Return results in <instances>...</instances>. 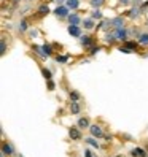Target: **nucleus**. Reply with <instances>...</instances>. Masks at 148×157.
<instances>
[{
	"mask_svg": "<svg viewBox=\"0 0 148 157\" xmlns=\"http://www.w3.org/2000/svg\"><path fill=\"white\" fill-rule=\"evenodd\" d=\"M6 52V40H5V36H2V40H0V54H3Z\"/></svg>",
	"mask_w": 148,
	"mask_h": 157,
	"instance_id": "obj_30",
	"label": "nucleus"
},
{
	"mask_svg": "<svg viewBox=\"0 0 148 157\" xmlns=\"http://www.w3.org/2000/svg\"><path fill=\"white\" fill-rule=\"evenodd\" d=\"M115 157H121V155H115Z\"/></svg>",
	"mask_w": 148,
	"mask_h": 157,
	"instance_id": "obj_41",
	"label": "nucleus"
},
{
	"mask_svg": "<svg viewBox=\"0 0 148 157\" xmlns=\"http://www.w3.org/2000/svg\"><path fill=\"white\" fill-rule=\"evenodd\" d=\"M132 0H118V3L119 5H123V6H127V5H131Z\"/></svg>",
	"mask_w": 148,
	"mask_h": 157,
	"instance_id": "obj_38",
	"label": "nucleus"
},
{
	"mask_svg": "<svg viewBox=\"0 0 148 157\" xmlns=\"http://www.w3.org/2000/svg\"><path fill=\"white\" fill-rule=\"evenodd\" d=\"M16 29H18V32H19V33H26V32H29V24H27L26 19H21L19 22H18Z\"/></svg>",
	"mask_w": 148,
	"mask_h": 157,
	"instance_id": "obj_15",
	"label": "nucleus"
},
{
	"mask_svg": "<svg viewBox=\"0 0 148 157\" xmlns=\"http://www.w3.org/2000/svg\"><path fill=\"white\" fill-rule=\"evenodd\" d=\"M27 35H29L30 38H37V36H38V29H35V27L32 29V27H30L29 32H27Z\"/></svg>",
	"mask_w": 148,
	"mask_h": 157,
	"instance_id": "obj_32",
	"label": "nucleus"
},
{
	"mask_svg": "<svg viewBox=\"0 0 148 157\" xmlns=\"http://www.w3.org/2000/svg\"><path fill=\"white\" fill-rule=\"evenodd\" d=\"M53 13H54V16H56L58 19H67L69 14H70V8L67 5H58L53 10Z\"/></svg>",
	"mask_w": 148,
	"mask_h": 157,
	"instance_id": "obj_1",
	"label": "nucleus"
},
{
	"mask_svg": "<svg viewBox=\"0 0 148 157\" xmlns=\"http://www.w3.org/2000/svg\"><path fill=\"white\" fill-rule=\"evenodd\" d=\"M85 141H86V144H89L91 147H94V149H99V143H97V140H94V136H89V138H85Z\"/></svg>",
	"mask_w": 148,
	"mask_h": 157,
	"instance_id": "obj_25",
	"label": "nucleus"
},
{
	"mask_svg": "<svg viewBox=\"0 0 148 157\" xmlns=\"http://www.w3.org/2000/svg\"><path fill=\"white\" fill-rule=\"evenodd\" d=\"M32 49H34V52L37 54V56H40V57H42L43 60H46V59L50 57L48 54L45 52V49H43V46H38V44H32Z\"/></svg>",
	"mask_w": 148,
	"mask_h": 157,
	"instance_id": "obj_10",
	"label": "nucleus"
},
{
	"mask_svg": "<svg viewBox=\"0 0 148 157\" xmlns=\"http://www.w3.org/2000/svg\"><path fill=\"white\" fill-rule=\"evenodd\" d=\"M89 16L92 17V19H96V21H102L104 19V13H102L100 8H92V11H91Z\"/></svg>",
	"mask_w": 148,
	"mask_h": 157,
	"instance_id": "obj_14",
	"label": "nucleus"
},
{
	"mask_svg": "<svg viewBox=\"0 0 148 157\" xmlns=\"http://www.w3.org/2000/svg\"><path fill=\"white\" fill-rule=\"evenodd\" d=\"M67 32H69V35H70V36H73V38H80V36L83 35L81 25H72V24H69Z\"/></svg>",
	"mask_w": 148,
	"mask_h": 157,
	"instance_id": "obj_5",
	"label": "nucleus"
},
{
	"mask_svg": "<svg viewBox=\"0 0 148 157\" xmlns=\"http://www.w3.org/2000/svg\"><path fill=\"white\" fill-rule=\"evenodd\" d=\"M80 2H81V0H67L66 5L70 8V10H78V8H80Z\"/></svg>",
	"mask_w": 148,
	"mask_h": 157,
	"instance_id": "obj_24",
	"label": "nucleus"
},
{
	"mask_svg": "<svg viewBox=\"0 0 148 157\" xmlns=\"http://www.w3.org/2000/svg\"><path fill=\"white\" fill-rule=\"evenodd\" d=\"M145 25H146V29H148V21H146V24H145Z\"/></svg>",
	"mask_w": 148,
	"mask_h": 157,
	"instance_id": "obj_40",
	"label": "nucleus"
},
{
	"mask_svg": "<svg viewBox=\"0 0 148 157\" xmlns=\"http://www.w3.org/2000/svg\"><path fill=\"white\" fill-rule=\"evenodd\" d=\"M89 132H91V135L94 136V138H100V136H104L102 127L97 125V124H91V125H89Z\"/></svg>",
	"mask_w": 148,
	"mask_h": 157,
	"instance_id": "obj_8",
	"label": "nucleus"
},
{
	"mask_svg": "<svg viewBox=\"0 0 148 157\" xmlns=\"http://www.w3.org/2000/svg\"><path fill=\"white\" fill-rule=\"evenodd\" d=\"M67 21H69V24H72V25H81V22H83L81 16H80L78 13H70L69 17H67Z\"/></svg>",
	"mask_w": 148,
	"mask_h": 157,
	"instance_id": "obj_9",
	"label": "nucleus"
},
{
	"mask_svg": "<svg viewBox=\"0 0 148 157\" xmlns=\"http://www.w3.org/2000/svg\"><path fill=\"white\" fill-rule=\"evenodd\" d=\"M77 125H78L80 128H89L91 122H89V119H88V117H80V119H78V122H77Z\"/></svg>",
	"mask_w": 148,
	"mask_h": 157,
	"instance_id": "obj_23",
	"label": "nucleus"
},
{
	"mask_svg": "<svg viewBox=\"0 0 148 157\" xmlns=\"http://www.w3.org/2000/svg\"><path fill=\"white\" fill-rule=\"evenodd\" d=\"M146 157H148V155H146Z\"/></svg>",
	"mask_w": 148,
	"mask_h": 157,
	"instance_id": "obj_43",
	"label": "nucleus"
},
{
	"mask_svg": "<svg viewBox=\"0 0 148 157\" xmlns=\"http://www.w3.org/2000/svg\"><path fill=\"white\" fill-rule=\"evenodd\" d=\"M118 51H119V52H124V54H132V51H131V49H127L124 44H121V46H119V48H118Z\"/></svg>",
	"mask_w": 148,
	"mask_h": 157,
	"instance_id": "obj_35",
	"label": "nucleus"
},
{
	"mask_svg": "<svg viewBox=\"0 0 148 157\" xmlns=\"http://www.w3.org/2000/svg\"><path fill=\"white\" fill-rule=\"evenodd\" d=\"M96 29L97 30H108V29H112V19H102L97 25H96Z\"/></svg>",
	"mask_w": 148,
	"mask_h": 157,
	"instance_id": "obj_11",
	"label": "nucleus"
},
{
	"mask_svg": "<svg viewBox=\"0 0 148 157\" xmlns=\"http://www.w3.org/2000/svg\"><path fill=\"white\" fill-rule=\"evenodd\" d=\"M19 157H22V155H19Z\"/></svg>",
	"mask_w": 148,
	"mask_h": 157,
	"instance_id": "obj_42",
	"label": "nucleus"
},
{
	"mask_svg": "<svg viewBox=\"0 0 148 157\" xmlns=\"http://www.w3.org/2000/svg\"><path fill=\"white\" fill-rule=\"evenodd\" d=\"M70 113H72V114H80V113H81L80 101H70Z\"/></svg>",
	"mask_w": 148,
	"mask_h": 157,
	"instance_id": "obj_17",
	"label": "nucleus"
},
{
	"mask_svg": "<svg viewBox=\"0 0 148 157\" xmlns=\"http://www.w3.org/2000/svg\"><path fill=\"white\" fill-rule=\"evenodd\" d=\"M112 27L113 29L126 27V16H115V17H112Z\"/></svg>",
	"mask_w": 148,
	"mask_h": 157,
	"instance_id": "obj_6",
	"label": "nucleus"
},
{
	"mask_svg": "<svg viewBox=\"0 0 148 157\" xmlns=\"http://www.w3.org/2000/svg\"><path fill=\"white\" fill-rule=\"evenodd\" d=\"M46 86H48V90H54L56 89V82H54L53 79H48L46 81Z\"/></svg>",
	"mask_w": 148,
	"mask_h": 157,
	"instance_id": "obj_34",
	"label": "nucleus"
},
{
	"mask_svg": "<svg viewBox=\"0 0 148 157\" xmlns=\"http://www.w3.org/2000/svg\"><path fill=\"white\" fill-rule=\"evenodd\" d=\"M131 155L132 157H146V151L143 149V147H132L131 149Z\"/></svg>",
	"mask_w": 148,
	"mask_h": 157,
	"instance_id": "obj_16",
	"label": "nucleus"
},
{
	"mask_svg": "<svg viewBox=\"0 0 148 157\" xmlns=\"http://www.w3.org/2000/svg\"><path fill=\"white\" fill-rule=\"evenodd\" d=\"M104 41H105L107 44H113L115 41H118L116 36H115V32H107V33L104 35Z\"/></svg>",
	"mask_w": 148,
	"mask_h": 157,
	"instance_id": "obj_19",
	"label": "nucleus"
},
{
	"mask_svg": "<svg viewBox=\"0 0 148 157\" xmlns=\"http://www.w3.org/2000/svg\"><path fill=\"white\" fill-rule=\"evenodd\" d=\"M42 46H43L45 52H46V54H48V56L51 57V56H53V48H54V44H51V43H43Z\"/></svg>",
	"mask_w": 148,
	"mask_h": 157,
	"instance_id": "obj_27",
	"label": "nucleus"
},
{
	"mask_svg": "<svg viewBox=\"0 0 148 157\" xmlns=\"http://www.w3.org/2000/svg\"><path fill=\"white\" fill-rule=\"evenodd\" d=\"M69 97H70V101H80V92L78 90H70Z\"/></svg>",
	"mask_w": 148,
	"mask_h": 157,
	"instance_id": "obj_28",
	"label": "nucleus"
},
{
	"mask_svg": "<svg viewBox=\"0 0 148 157\" xmlns=\"http://www.w3.org/2000/svg\"><path fill=\"white\" fill-rule=\"evenodd\" d=\"M137 41L140 43L142 46H148V32H142L140 35L137 36Z\"/></svg>",
	"mask_w": 148,
	"mask_h": 157,
	"instance_id": "obj_21",
	"label": "nucleus"
},
{
	"mask_svg": "<svg viewBox=\"0 0 148 157\" xmlns=\"http://www.w3.org/2000/svg\"><path fill=\"white\" fill-rule=\"evenodd\" d=\"M42 76L48 81V79H53V71L50 70V68H45V67H42Z\"/></svg>",
	"mask_w": 148,
	"mask_h": 157,
	"instance_id": "obj_26",
	"label": "nucleus"
},
{
	"mask_svg": "<svg viewBox=\"0 0 148 157\" xmlns=\"http://www.w3.org/2000/svg\"><path fill=\"white\" fill-rule=\"evenodd\" d=\"M54 2H56L58 5H66V2H67V0H54Z\"/></svg>",
	"mask_w": 148,
	"mask_h": 157,
	"instance_id": "obj_39",
	"label": "nucleus"
},
{
	"mask_svg": "<svg viewBox=\"0 0 148 157\" xmlns=\"http://www.w3.org/2000/svg\"><path fill=\"white\" fill-rule=\"evenodd\" d=\"M140 14H142V11H140V8H138V6H132L131 10L124 11V16L127 17V19H131V21L138 19V16H140Z\"/></svg>",
	"mask_w": 148,
	"mask_h": 157,
	"instance_id": "obj_3",
	"label": "nucleus"
},
{
	"mask_svg": "<svg viewBox=\"0 0 148 157\" xmlns=\"http://www.w3.org/2000/svg\"><path fill=\"white\" fill-rule=\"evenodd\" d=\"M85 157H97V155H94V152H92L89 147H86L85 149Z\"/></svg>",
	"mask_w": 148,
	"mask_h": 157,
	"instance_id": "obj_36",
	"label": "nucleus"
},
{
	"mask_svg": "<svg viewBox=\"0 0 148 157\" xmlns=\"http://www.w3.org/2000/svg\"><path fill=\"white\" fill-rule=\"evenodd\" d=\"M69 136L72 138V140H81V132H80V128H77V127H70L69 128Z\"/></svg>",
	"mask_w": 148,
	"mask_h": 157,
	"instance_id": "obj_12",
	"label": "nucleus"
},
{
	"mask_svg": "<svg viewBox=\"0 0 148 157\" xmlns=\"http://www.w3.org/2000/svg\"><path fill=\"white\" fill-rule=\"evenodd\" d=\"M123 44L126 46L127 49H131L132 52L138 51V46H140V43H138V41H135V40H127V41H124Z\"/></svg>",
	"mask_w": 148,
	"mask_h": 157,
	"instance_id": "obj_13",
	"label": "nucleus"
},
{
	"mask_svg": "<svg viewBox=\"0 0 148 157\" xmlns=\"http://www.w3.org/2000/svg\"><path fill=\"white\" fill-rule=\"evenodd\" d=\"M113 32H115V36H116L118 41L124 43V41L129 40V29H126V27H121V29H113Z\"/></svg>",
	"mask_w": 148,
	"mask_h": 157,
	"instance_id": "obj_2",
	"label": "nucleus"
},
{
	"mask_svg": "<svg viewBox=\"0 0 148 157\" xmlns=\"http://www.w3.org/2000/svg\"><path fill=\"white\" fill-rule=\"evenodd\" d=\"M142 32L138 30V29H135V27H131V29H129V36H132V35H135V36H138Z\"/></svg>",
	"mask_w": 148,
	"mask_h": 157,
	"instance_id": "obj_33",
	"label": "nucleus"
},
{
	"mask_svg": "<svg viewBox=\"0 0 148 157\" xmlns=\"http://www.w3.org/2000/svg\"><path fill=\"white\" fill-rule=\"evenodd\" d=\"M142 3H143V0H132V2H131L132 6H138V8L142 6Z\"/></svg>",
	"mask_w": 148,
	"mask_h": 157,
	"instance_id": "obj_37",
	"label": "nucleus"
},
{
	"mask_svg": "<svg viewBox=\"0 0 148 157\" xmlns=\"http://www.w3.org/2000/svg\"><path fill=\"white\" fill-rule=\"evenodd\" d=\"M37 13H38V16H48L50 13H51V10H50V6L46 5V3H43V5H40L38 6V10H37Z\"/></svg>",
	"mask_w": 148,
	"mask_h": 157,
	"instance_id": "obj_18",
	"label": "nucleus"
},
{
	"mask_svg": "<svg viewBox=\"0 0 148 157\" xmlns=\"http://www.w3.org/2000/svg\"><path fill=\"white\" fill-rule=\"evenodd\" d=\"M69 60H70V54H58V56H56V62L62 63V65H64V63H67Z\"/></svg>",
	"mask_w": 148,
	"mask_h": 157,
	"instance_id": "obj_22",
	"label": "nucleus"
},
{
	"mask_svg": "<svg viewBox=\"0 0 148 157\" xmlns=\"http://www.w3.org/2000/svg\"><path fill=\"white\" fill-rule=\"evenodd\" d=\"M81 27H83L85 30L96 29V19H92L91 16H89V17H85V19H83V22H81Z\"/></svg>",
	"mask_w": 148,
	"mask_h": 157,
	"instance_id": "obj_7",
	"label": "nucleus"
},
{
	"mask_svg": "<svg viewBox=\"0 0 148 157\" xmlns=\"http://www.w3.org/2000/svg\"><path fill=\"white\" fill-rule=\"evenodd\" d=\"M2 152H3L5 155H13V154H14V149H13V146H11L10 143L5 141V143L2 144Z\"/></svg>",
	"mask_w": 148,
	"mask_h": 157,
	"instance_id": "obj_20",
	"label": "nucleus"
},
{
	"mask_svg": "<svg viewBox=\"0 0 148 157\" xmlns=\"http://www.w3.org/2000/svg\"><path fill=\"white\" fill-rule=\"evenodd\" d=\"M78 40H80V44H81L85 49H89L91 46H94V38H92L91 35H81Z\"/></svg>",
	"mask_w": 148,
	"mask_h": 157,
	"instance_id": "obj_4",
	"label": "nucleus"
},
{
	"mask_svg": "<svg viewBox=\"0 0 148 157\" xmlns=\"http://www.w3.org/2000/svg\"><path fill=\"white\" fill-rule=\"evenodd\" d=\"M100 49H102L100 46H96V44H94V46H91V48L88 49V51H89V56H96L97 52H100Z\"/></svg>",
	"mask_w": 148,
	"mask_h": 157,
	"instance_id": "obj_31",
	"label": "nucleus"
},
{
	"mask_svg": "<svg viewBox=\"0 0 148 157\" xmlns=\"http://www.w3.org/2000/svg\"><path fill=\"white\" fill-rule=\"evenodd\" d=\"M104 3H105V0H89V5L92 8H100Z\"/></svg>",
	"mask_w": 148,
	"mask_h": 157,
	"instance_id": "obj_29",
	"label": "nucleus"
}]
</instances>
